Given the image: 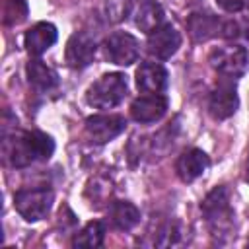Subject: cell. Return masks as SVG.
I'll list each match as a JSON object with an SVG mask.
<instances>
[{"instance_id": "obj_1", "label": "cell", "mask_w": 249, "mask_h": 249, "mask_svg": "<svg viewBox=\"0 0 249 249\" xmlns=\"http://www.w3.org/2000/svg\"><path fill=\"white\" fill-rule=\"evenodd\" d=\"M54 152V142L41 130H16L4 134L2 154L12 167H27L35 161L49 160Z\"/></svg>"}, {"instance_id": "obj_2", "label": "cell", "mask_w": 249, "mask_h": 249, "mask_svg": "<svg viewBox=\"0 0 249 249\" xmlns=\"http://www.w3.org/2000/svg\"><path fill=\"white\" fill-rule=\"evenodd\" d=\"M200 210L206 218V224L210 228V233L220 239L222 235H228L233 228V208H231V198H230V189L226 185L214 187L204 200L200 202Z\"/></svg>"}, {"instance_id": "obj_3", "label": "cell", "mask_w": 249, "mask_h": 249, "mask_svg": "<svg viewBox=\"0 0 249 249\" xmlns=\"http://www.w3.org/2000/svg\"><path fill=\"white\" fill-rule=\"evenodd\" d=\"M128 93V82L126 76L121 72H109L103 74L99 80H95L88 91H86V101L88 105L95 109H113L117 107Z\"/></svg>"}, {"instance_id": "obj_4", "label": "cell", "mask_w": 249, "mask_h": 249, "mask_svg": "<svg viewBox=\"0 0 249 249\" xmlns=\"http://www.w3.org/2000/svg\"><path fill=\"white\" fill-rule=\"evenodd\" d=\"M54 195L49 187H35V189H19L14 195V206L18 214L27 222H39L43 220L51 206H53Z\"/></svg>"}, {"instance_id": "obj_5", "label": "cell", "mask_w": 249, "mask_h": 249, "mask_svg": "<svg viewBox=\"0 0 249 249\" xmlns=\"http://www.w3.org/2000/svg\"><path fill=\"white\" fill-rule=\"evenodd\" d=\"M208 62L218 74L233 80L245 74L249 64V54L243 45H226L212 49L208 54Z\"/></svg>"}, {"instance_id": "obj_6", "label": "cell", "mask_w": 249, "mask_h": 249, "mask_svg": "<svg viewBox=\"0 0 249 249\" xmlns=\"http://www.w3.org/2000/svg\"><path fill=\"white\" fill-rule=\"evenodd\" d=\"M103 54L113 64L130 66L132 62H136V58L140 54V45H138L136 37H132L130 33L117 31L103 41Z\"/></svg>"}, {"instance_id": "obj_7", "label": "cell", "mask_w": 249, "mask_h": 249, "mask_svg": "<svg viewBox=\"0 0 249 249\" xmlns=\"http://www.w3.org/2000/svg\"><path fill=\"white\" fill-rule=\"evenodd\" d=\"M126 128V121L121 115H93L86 119V134L95 144H107Z\"/></svg>"}, {"instance_id": "obj_8", "label": "cell", "mask_w": 249, "mask_h": 249, "mask_svg": "<svg viewBox=\"0 0 249 249\" xmlns=\"http://www.w3.org/2000/svg\"><path fill=\"white\" fill-rule=\"evenodd\" d=\"M146 47H148V53L152 56H156L158 60H167L179 51L181 35L171 23H161L152 33H148Z\"/></svg>"}, {"instance_id": "obj_9", "label": "cell", "mask_w": 249, "mask_h": 249, "mask_svg": "<svg viewBox=\"0 0 249 249\" xmlns=\"http://www.w3.org/2000/svg\"><path fill=\"white\" fill-rule=\"evenodd\" d=\"M237 107H239V97L233 82H228V80L220 82L208 97V113L216 121H224L231 117L237 111Z\"/></svg>"}, {"instance_id": "obj_10", "label": "cell", "mask_w": 249, "mask_h": 249, "mask_svg": "<svg viewBox=\"0 0 249 249\" xmlns=\"http://www.w3.org/2000/svg\"><path fill=\"white\" fill-rule=\"evenodd\" d=\"M97 53V45L95 39L89 37L88 33H74L68 43H66V51H64V58L66 64L72 68H86L93 62Z\"/></svg>"}, {"instance_id": "obj_11", "label": "cell", "mask_w": 249, "mask_h": 249, "mask_svg": "<svg viewBox=\"0 0 249 249\" xmlns=\"http://www.w3.org/2000/svg\"><path fill=\"white\" fill-rule=\"evenodd\" d=\"M167 113V97L161 93H148L140 95L130 105V117L136 123L148 124L160 121Z\"/></svg>"}, {"instance_id": "obj_12", "label": "cell", "mask_w": 249, "mask_h": 249, "mask_svg": "<svg viewBox=\"0 0 249 249\" xmlns=\"http://www.w3.org/2000/svg\"><path fill=\"white\" fill-rule=\"evenodd\" d=\"M56 37H58V33H56V27L53 23L39 21V23L31 25L25 31L23 47L31 56H39V54H43L45 51H49L56 43Z\"/></svg>"}, {"instance_id": "obj_13", "label": "cell", "mask_w": 249, "mask_h": 249, "mask_svg": "<svg viewBox=\"0 0 249 249\" xmlns=\"http://www.w3.org/2000/svg\"><path fill=\"white\" fill-rule=\"evenodd\" d=\"M208 165H210V158H208L202 150H198V148H189V150H185V152L177 158V161H175V171H177V175H179V179H181L183 183H191V181L198 179V177L208 169Z\"/></svg>"}, {"instance_id": "obj_14", "label": "cell", "mask_w": 249, "mask_h": 249, "mask_svg": "<svg viewBox=\"0 0 249 249\" xmlns=\"http://www.w3.org/2000/svg\"><path fill=\"white\" fill-rule=\"evenodd\" d=\"M167 70L158 62H142L136 70V88L142 93H161L167 88Z\"/></svg>"}, {"instance_id": "obj_15", "label": "cell", "mask_w": 249, "mask_h": 249, "mask_svg": "<svg viewBox=\"0 0 249 249\" xmlns=\"http://www.w3.org/2000/svg\"><path fill=\"white\" fill-rule=\"evenodd\" d=\"M220 27H222L220 18L210 12H193L187 19V29L195 43H202L220 35Z\"/></svg>"}, {"instance_id": "obj_16", "label": "cell", "mask_w": 249, "mask_h": 249, "mask_svg": "<svg viewBox=\"0 0 249 249\" xmlns=\"http://www.w3.org/2000/svg\"><path fill=\"white\" fill-rule=\"evenodd\" d=\"M25 74H27L29 86H33L37 91H43V93L53 91L58 86V74L39 58H33L27 62Z\"/></svg>"}, {"instance_id": "obj_17", "label": "cell", "mask_w": 249, "mask_h": 249, "mask_svg": "<svg viewBox=\"0 0 249 249\" xmlns=\"http://www.w3.org/2000/svg\"><path fill=\"white\" fill-rule=\"evenodd\" d=\"M109 220L115 230L128 231L140 222V210L128 200H115L109 208Z\"/></svg>"}, {"instance_id": "obj_18", "label": "cell", "mask_w": 249, "mask_h": 249, "mask_svg": "<svg viewBox=\"0 0 249 249\" xmlns=\"http://www.w3.org/2000/svg\"><path fill=\"white\" fill-rule=\"evenodd\" d=\"M134 23L140 31L152 33L156 27L163 23V10L156 0H142L134 14Z\"/></svg>"}, {"instance_id": "obj_19", "label": "cell", "mask_w": 249, "mask_h": 249, "mask_svg": "<svg viewBox=\"0 0 249 249\" xmlns=\"http://www.w3.org/2000/svg\"><path fill=\"white\" fill-rule=\"evenodd\" d=\"M105 237V226L99 220H93L86 224L72 239V247H99L103 245Z\"/></svg>"}, {"instance_id": "obj_20", "label": "cell", "mask_w": 249, "mask_h": 249, "mask_svg": "<svg viewBox=\"0 0 249 249\" xmlns=\"http://www.w3.org/2000/svg\"><path fill=\"white\" fill-rule=\"evenodd\" d=\"M132 12V0H107L105 2V14L107 19L113 23H119L126 19Z\"/></svg>"}, {"instance_id": "obj_21", "label": "cell", "mask_w": 249, "mask_h": 249, "mask_svg": "<svg viewBox=\"0 0 249 249\" xmlns=\"http://www.w3.org/2000/svg\"><path fill=\"white\" fill-rule=\"evenodd\" d=\"M27 16V4L23 0H8L4 4V23L6 25H18Z\"/></svg>"}, {"instance_id": "obj_22", "label": "cell", "mask_w": 249, "mask_h": 249, "mask_svg": "<svg viewBox=\"0 0 249 249\" xmlns=\"http://www.w3.org/2000/svg\"><path fill=\"white\" fill-rule=\"evenodd\" d=\"M177 239H179V230H177V226L173 224V222H165V224H160L158 228H156V233H154V245H160V247H163V245H173V243H177Z\"/></svg>"}, {"instance_id": "obj_23", "label": "cell", "mask_w": 249, "mask_h": 249, "mask_svg": "<svg viewBox=\"0 0 249 249\" xmlns=\"http://www.w3.org/2000/svg\"><path fill=\"white\" fill-rule=\"evenodd\" d=\"M220 37L226 39V41H239V39H247V29L235 21V19H228V21H222V27H220Z\"/></svg>"}, {"instance_id": "obj_24", "label": "cell", "mask_w": 249, "mask_h": 249, "mask_svg": "<svg viewBox=\"0 0 249 249\" xmlns=\"http://www.w3.org/2000/svg\"><path fill=\"white\" fill-rule=\"evenodd\" d=\"M216 4H218L222 10H226V12H230V14H235V12H239V10L245 8L247 0H216Z\"/></svg>"}, {"instance_id": "obj_25", "label": "cell", "mask_w": 249, "mask_h": 249, "mask_svg": "<svg viewBox=\"0 0 249 249\" xmlns=\"http://www.w3.org/2000/svg\"><path fill=\"white\" fill-rule=\"evenodd\" d=\"M245 181L249 183V158H247V165H245Z\"/></svg>"}, {"instance_id": "obj_26", "label": "cell", "mask_w": 249, "mask_h": 249, "mask_svg": "<svg viewBox=\"0 0 249 249\" xmlns=\"http://www.w3.org/2000/svg\"><path fill=\"white\" fill-rule=\"evenodd\" d=\"M245 6H247V14H249V0H247V4H245Z\"/></svg>"}]
</instances>
